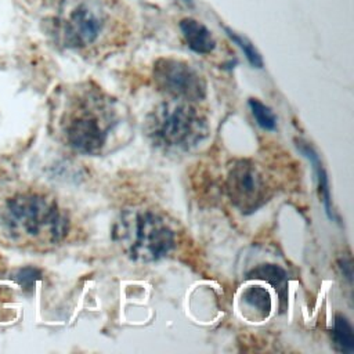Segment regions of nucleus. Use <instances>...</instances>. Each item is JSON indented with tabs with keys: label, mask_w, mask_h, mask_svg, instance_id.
I'll return each instance as SVG.
<instances>
[{
	"label": "nucleus",
	"mask_w": 354,
	"mask_h": 354,
	"mask_svg": "<svg viewBox=\"0 0 354 354\" xmlns=\"http://www.w3.org/2000/svg\"><path fill=\"white\" fill-rule=\"evenodd\" d=\"M1 232L14 243L46 249L68 234L69 221L57 201L35 191H18L0 203Z\"/></svg>",
	"instance_id": "f257e3e1"
},
{
	"label": "nucleus",
	"mask_w": 354,
	"mask_h": 354,
	"mask_svg": "<svg viewBox=\"0 0 354 354\" xmlns=\"http://www.w3.org/2000/svg\"><path fill=\"white\" fill-rule=\"evenodd\" d=\"M225 32H227L228 37L243 51L246 59L249 61V64L253 68H263V58H261L260 53L256 50V47L246 37L239 36L238 33H235L234 30H231L228 28H225Z\"/></svg>",
	"instance_id": "4468645a"
},
{
	"label": "nucleus",
	"mask_w": 354,
	"mask_h": 354,
	"mask_svg": "<svg viewBox=\"0 0 354 354\" xmlns=\"http://www.w3.org/2000/svg\"><path fill=\"white\" fill-rule=\"evenodd\" d=\"M241 299H242V301H243L249 308H252L253 311H256V314H257L260 318H266V317H268V314L271 313L272 303H271L270 292H268L266 288H263L261 285H252V286H248V288L242 292Z\"/></svg>",
	"instance_id": "9b49d317"
},
{
	"label": "nucleus",
	"mask_w": 354,
	"mask_h": 354,
	"mask_svg": "<svg viewBox=\"0 0 354 354\" xmlns=\"http://www.w3.org/2000/svg\"><path fill=\"white\" fill-rule=\"evenodd\" d=\"M145 130L156 147L185 152L207 137L209 124L191 102L173 100L160 104L148 115Z\"/></svg>",
	"instance_id": "7ed1b4c3"
},
{
	"label": "nucleus",
	"mask_w": 354,
	"mask_h": 354,
	"mask_svg": "<svg viewBox=\"0 0 354 354\" xmlns=\"http://www.w3.org/2000/svg\"><path fill=\"white\" fill-rule=\"evenodd\" d=\"M115 239L130 259L142 263L167 256L176 245L173 230L151 210H127L115 228Z\"/></svg>",
	"instance_id": "20e7f679"
},
{
	"label": "nucleus",
	"mask_w": 354,
	"mask_h": 354,
	"mask_svg": "<svg viewBox=\"0 0 354 354\" xmlns=\"http://www.w3.org/2000/svg\"><path fill=\"white\" fill-rule=\"evenodd\" d=\"M156 87L173 100L196 102L206 97L205 79L187 62L176 58H159L152 71Z\"/></svg>",
	"instance_id": "423d86ee"
},
{
	"label": "nucleus",
	"mask_w": 354,
	"mask_h": 354,
	"mask_svg": "<svg viewBox=\"0 0 354 354\" xmlns=\"http://www.w3.org/2000/svg\"><path fill=\"white\" fill-rule=\"evenodd\" d=\"M248 279H260L270 283L279 296L281 310L283 311L288 303V274L286 271L272 263H263L252 268L246 274Z\"/></svg>",
	"instance_id": "9d476101"
},
{
	"label": "nucleus",
	"mask_w": 354,
	"mask_h": 354,
	"mask_svg": "<svg viewBox=\"0 0 354 354\" xmlns=\"http://www.w3.org/2000/svg\"><path fill=\"white\" fill-rule=\"evenodd\" d=\"M101 29V19L86 6H79L62 24L61 40L65 47L82 48L94 43Z\"/></svg>",
	"instance_id": "0eeeda50"
},
{
	"label": "nucleus",
	"mask_w": 354,
	"mask_h": 354,
	"mask_svg": "<svg viewBox=\"0 0 354 354\" xmlns=\"http://www.w3.org/2000/svg\"><path fill=\"white\" fill-rule=\"evenodd\" d=\"M119 124L120 116L112 102L90 93L72 101L59 122L65 142L77 153L91 156L102 153Z\"/></svg>",
	"instance_id": "f03ea898"
},
{
	"label": "nucleus",
	"mask_w": 354,
	"mask_h": 354,
	"mask_svg": "<svg viewBox=\"0 0 354 354\" xmlns=\"http://www.w3.org/2000/svg\"><path fill=\"white\" fill-rule=\"evenodd\" d=\"M332 339L336 350H339L340 353H353L354 350L353 328L350 321L342 314L335 315Z\"/></svg>",
	"instance_id": "f8f14e48"
},
{
	"label": "nucleus",
	"mask_w": 354,
	"mask_h": 354,
	"mask_svg": "<svg viewBox=\"0 0 354 354\" xmlns=\"http://www.w3.org/2000/svg\"><path fill=\"white\" fill-rule=\"evenodd\" d=\"M180 29L187 41V46L196 54H210L216 47V40L212 32L201 22L192 18H184L180 22Z\"/></svg>",
	"instance_id": "1a4fd4ad"
},
{
	"label": "nucleus",
	"mask_w": 354,
	"mask_h": 354,
	"mask_svg": "<svg viewBox=\"0 0 354 354\" xmlns=\"http://www.w3.org/2000/svg\"><path fill=\"white\" fill-rule=\"evenodd\" d=\"M296 142V148L310 160V163L314 167L315 176H317V185H318V195L324 203L325 212L328 214V217L330 220H333L335 216V210L332 206V199H330V189H329V180H328V174L324 169V165L319 159V155L317 153V151L313 148V145L307 141L303 140H295Z\"/></svg>",
	"instance_id": "6e6552de"
},
{
	"label": "nucleus",
	"mask_w": 354,
	"mask_h": 354,
	"mask_svg": "<svg viewBox=\"0 0 354 354\" xmlns=\"http://www.w3.org/2000/svg\"><path fill=\"white\" fill-rule=\"evenodd\" d=\"M249 108L252 111L256 123L264 130H275L277 129V116L270 106L263 104L257 98H249Z\"/></svg>",
	"instance_id": "ddd939ff"
},
{
	"label": "nucleus",
	"mask_w": 354,
	"mask_h": 354,
	"mask_svg": "<svg viewBox=\"0 0 354 354\" xmlns=\"http://www.w3.org/2000/svg\"><path fill=\"white\" fill-rule=\"evenodd\" d=\"M225 189L231 203L242 213L259 210L271 196L263 171L248 159L232 163L225 180Z\"/></svg>",
	"instance_id": "39448f33"
}]
</instances>
